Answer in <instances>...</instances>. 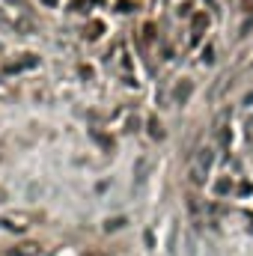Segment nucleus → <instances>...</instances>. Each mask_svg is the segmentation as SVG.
Instances as JSON below:
<instances>
[{
    "label": "nucleus",
    "mask_w": 253,
    "mask_h": 256,
    "mask_svg": "<svg viewBox=\"0 0 253 256\" xmlns=\"http://www.w3.org/2000/svg\"><path fill=\"white\" fill-rule=\"evenodd\" d=\"M188 92H190V84H185V86L176 90V98H188Z\"/></svg>",
    "instance_id": "nucleus-1"
},
{
    "label": "nucleus",
    "mask_w": 253,
    "mask_h": 256,
    "mask_svg": "<svg viewBox=\"0 0 253 256\" xmlns=\"http://www.w3.org/2000/svg\"><path fill=\"white\" fill-rule=\"evenodd\" d=\"M45 3H51V6H54V3H57V0H45Z\"/></svg>",
    "instance_id": "nucleus-2"
}]
</instances>
